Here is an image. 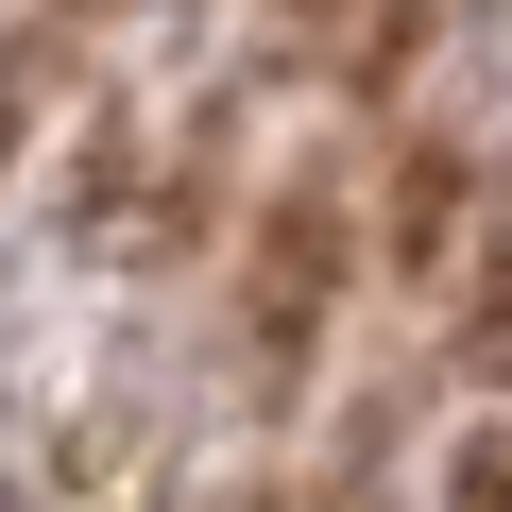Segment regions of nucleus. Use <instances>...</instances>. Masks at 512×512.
<instances>
[{"label": "nucleus", "instance_id": "f257e3e1", "mask_svg": "<svg viewBox=\"0 0 512 512\" xmlns=\"http://www.w3.org/2000/svg\"><path fill=\"white\" fill-rule=\"evenodd\" d=\"M0 512H35V495H0Z\"/></svg>", "mask_w": 512, "mask_h": 512}]
</instances>
